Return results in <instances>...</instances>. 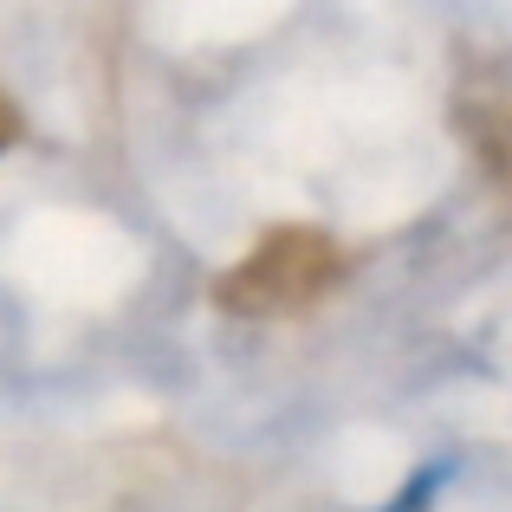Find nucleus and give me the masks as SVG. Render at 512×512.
Returning <instances> with one entry per match:
<instances>
[{
    "mask_svg": "<svg viewBox=\"0 0 512 512\" xmlns=\"http://www.w3.org/2000/svg\"><path fill=\"white\" fill-rule=\"evenodd\" d=\"M344 273H350V253L325 227H273L266 240L247 247V260L234 273H221L214 299L247 318H286L318 305L331 286H344Z\"/></svg>",
    "mask_w": 512,
    "mask_h": 512,
    "instance_id": "nucleus-1",
    "label": "nucleus"
},
{
    "mask_svg": "<svg viewBox=\"0 0 512 512\" xmlns=\"http://www.w3.org/2000/svg\"><path fill=\"white\" fill-rule=\"evenodd\" d=\"M480 156H487V169L512 188V117H487V124H480Z\"/></svg>",
    "mask_w": 512,
    "mask_h": 512,
    "instance_id": "nucleus-2",
    "label": "nucleus"
},
{
    "mask_svg": "<svg viewBox=\"0 0 512 512\" xmlns=\"http://www.w3.org/2000/svg\"><path fill=\"white\" fill-rule=\"evenodd\" d=\"M13 137H20V111H13V98L0 91V150H13Z\"/></svg>",
    "mask_w": 512,
    "mask_h": 512,
    "instance_id": "nucleus-3",
    "label": "nucleus"
}]
</instances>
